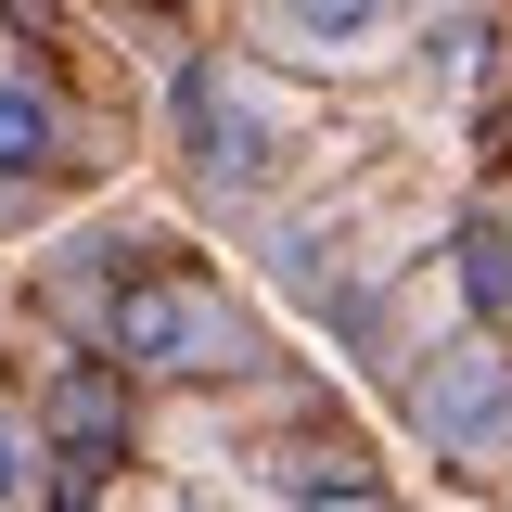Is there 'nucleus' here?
<instances>
[{
    "instance_id": "7",
    "label": "nucleus",
    "mask_w": 512,
    "mask_h": 512,
    "mask_svg": "<svg viewBox=\"0 0 512 512\" xmlns=\"http://www.w3.org/2000/svg\"><path fill=\"white\" fill-rule=\"evenodd\" d=\"M461 295L487 308V333H512V231H500V218L461 231Z\"/></svg>"
},
{
    "instance_id": "4",
    "label": "nucleus",
    "mask_w": 512,
    "mask_h": 512,
    "mask_svg": "<svg viewBox=\"0 0 512 512\" xmlns=\"http://www.w3.org/2000/svg\"><path fill=\"white\" fill-rule=\"evenodd\" d=\"M423 26V0H269V39L295 64H384Z\"/></svg>"
},
{
    "instance_id": "9",
    "label": "nucleus",
    "mask_w": 512,
    "mask_h": 512,
    "mask_svg": "<svg viewBox=\"0 0 512 512\" xmlns=\"http://www.w3.org/2000/svg\"><path fill=\"white\" fill-rule=\"evenodd\" d=\"M308 512H384L372 474H308Z\"/></svg>"
},
{
    "instance_id": "5",
    "label": "nucleus",
    "mask_w": 512,
    "mask_h": 512,
    "mask_svg": "<svg viewBox=\"0 0 512 512\" xmlns=\"http://www.w3.org/2000/svg\"><path fill=\"white\" fill-rule=\"evenodd\" d=\"M52 167H64V103L26 64H0V180H52Z\"/></svg>"
},
{
    "instance_id": "1",
    "label": "nucleus",
    "mask_w": 512,
    "mask_h": 512,
    "mask_svg": "<svg viewBox=\"0 0 512 512\" xmlns=\"http://www.w3.org/2000/svg\"><path fill=\"white\" fill-rule=\"evenodd\" d=\"M116 372H154V384H231L256 372V320L231 295H205L180 269H141L116 295Z\"/></svg>"
},
{
    "instance_id": "3",
    "label": "nucleus",
    "mask_w": 512,
    "mask_h": 512,
    "mask_svg": "<svg viewBox=\"0 0 512 512\" xmlns=\"http://www.w3.org/2000/svg\"><path fill=\"white\" fill-rule=\"evenodd\" d=\"M180 154H192V180H205V192L269 180V154H282V103L256 90L244 64H192V77H180Z\"/></svg>"
},
{
    "instance_id": "8",
    "label": "nucleus",
    "mask_w": 512,
    "mask_h": 512,
    "mask_svg": "<svg viewBox=\"0 0 512 512\" xmlns=\"http://www.w3.org/2000/svg\"><path fill=\"white\" fill-rule=\"evenodd\" d=\"M39 487V436H26V410H0V512H26Z\"/></svg>"
},
{
    "instance_id": "2",
    "label": "nucleus",
    "mask_w": 512,
    "mask_h": 512,
    "mask_svg": "<svg viewBox=\"0 0 512 512\" xmlns=\"http://www.w3.org/2000/svg\"><path fill=\"white\" fill-rule=\"evenodd\" d=\"M410 423L436 461H512V346H487V333L436 346L410 384Z\"/></svg>"
},
{
    "instance_id": "6",
    "label": "nucleus",
    "mask_w": 512,
    "mask_h": 512,
    "mask_svg": "<svg viewBox=\"0 0 512 512\" xmlns=\"http://www.w3.org/2000/svg\"><path fill=\"white\" fill-rule=\"evenodd\" d=\"M39 436H64L77 461H103V448H116V372H64L52 397H39Z\"/></svg>"
}]
</instances>
